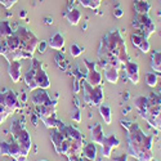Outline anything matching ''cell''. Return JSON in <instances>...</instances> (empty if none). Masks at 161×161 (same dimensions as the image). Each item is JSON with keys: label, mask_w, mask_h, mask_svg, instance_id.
<instances>
[{"label": "cell", "mask_w": 161, "mask_h": 161, "mask_svg": "<svg viewBox=\"0 0 161 161\" xmlns=\"http://www.w3.org/2000/svg\"><path fill=\"white\" fill-rule=\"evenodd\" d=\"M128 138V152L138 161H152V144L153 136H146L144 131L137 123H131L126 130Z\"/></svg>", "instance_id": "cell-1"}, {"label": "cell", "mask_w": 161, "mask_h": 161, "mask_svg": "<svg viewBox=\"0 0 161 161\" xmlns=\"http://www.w3.org/2000/svg\"><path fill=\"white\" fill-rule=\"evenodd\" d=\"M99 49H103L106 52H108L110 54H112L114 57H116L120 63L123 66L130 61L129 56H128V52H126V45L125 42L117 30H112L107 34L102 40H101V44H99Z\"/></svg>", "instance_id": "cell-2"}, {"label": "cell", "mask_w": 161, "mask_h": 161, "mask_svg": "<svg viewBox=\"0 0 161 161\" xmlns=\"http://www.w3.org/2000/svg\"><path fill=\"white\" fill-rule=\"evenodd\" d=\"M14 34L17 35V37L19 40L21 49L26 53H29L30 56H34V52L39 44V39L31 32V30L25 27V26H19V27L14 31Z\"/></svg>", "instance_id": "cell-3"}, {"label": "cell", "mask_w": 161, "mask_h": 161, "mask_svg": "<svg viewBox=\"0 0 161 161\" xmlns=\"http://www.w3.org/2000/svg\"><path fill=\"white\" fill-rule=\"evenodd\" d=\"M10 133H12V138L19 144V147L22 148L23 153L26 156H29L30 150H31V146H32L29 131L23 128V125H21L19 121L14 120L13 124H12V126H10Z\"/></svg>", "instance_id": "cell-4"}, {"label": "cell", "mask_w": 161, "mask_h": 161, "mask_svg": "<svg viewBox=\"0 0 161 161\" xmlns=\"http://www.w3.org/2000/svg\"><path fill=\"white\" fill-rule=\"evenodd\" d=\"M0 153L3 156H10L16 161H27V156H26L19 147V144L14 141H2L0 142Z\"/></svg>", "instance_id": "cell-5"}, {"label": "cell", "mask_w": 161, "mask_h": 161, "mask_svg": "<svg viewBox=\"0 0 161 161\" xmlns=\"http://www.w3.org/2000/svg\"><path fill=\"white\" fill-rule=\"evenodd\" d=\"M81 85H83V89H84V101H85V103L92 104V106L102 104V102L104 99V94H103V89H102L101 85L92 86L86 81H83Z\"/></svg>", "instance_id": "cell-6"}, {"label": "cell", "mask_w": 161, "mask_h": 161, "mask_svg": "<svg viewBox=\"0 0 161 161\" xmlns=\"http://www.w3.org/2000/svg\"><path fill=\"white\" fill-rule=\"evenodd\" d=\"M133 27H136L144 37L148 39L156 30V26L152 22V19L148 17V14H137L136 13V18L133 21Z\"/></svg>", "instance_id": "cell-7"}, {"label": "cell", "mask_w": 161, "mask_h": 161, "mask_svg": "<svg viewBox=\"0 0 161 161\" xmlns=\"http://www.w3.org/2000/svg\"><path fill=\"white\" fill-rule=\"evenodd\" d=\"M50 139L53 142V146H54L56 152L58 155H64L66 156L67 151H69V148H70L71 139L67 138L59 129H53V131L50 134Z\"/></svg>", "instance_id": "cell-8"}, {"label": "cell", "mask_w": 161, "mask_h": 161, "mask_svg": "<svg viewBox=\"0 0 161 161\" xmlns=\"http://www.w3.org/2000/svg\"><path fill=\"white\" fill-rule=\"evenodd\" d=\"M31 67H34V70H35V80H36L37 88L48 89L50 86V81H49V77H48L47 72L43 70L40 62L37 59H34L31 63Z\"/></svg>", "instance_id": "cell-9"}, {"label": "cell", "mask_w": 161, "mask_h": 161, "mask_svg": "<svg viewBox=\"0 0 161 161\" xmlns=\"http://www.w3.org/2000/svg\"><path fill=\"white\" fill-rule=\"evenodd\" d=\"M0 103L10 108L13 112H16L17 110L21 108V103L13 90H5L3 93H0Z\"/></svg>", "instance_id": "cell-10"}, {"label": "cell", "mask_w": 161, "mask_h": 161, "mask_svg": "<svg viewBox=\"0 0 161 161\" xmlns=\"http://www.w3.org/2000/svg\"><path fill=\"white\" fill-rule=\"evenodd\" d=\"M31 101L35 106H57V102L53 101L45 92V89L42 88L35 89L34 94L31 96Z\"/></svg>", "instance_id": "cell-11"}, {"label": "cell", "mask_w": 161, "mask_h": 161, "mask_svg": "<svg viewBox=\"0 0 161 161\" xmlns=\"http://www.w3.org/2000/svg\"><path fill=\"white\" fill-rule=\"evenodd\" d=\"M85 66L88 69V74H86V80H85V81L88 84H90L92 86L101 85L102 84V75H101V72H98L96 70V63L89 61V59H85Z\"/></svg>", "instance_id": "cell-12"}, {"label": "cell", "mask_w": 161, "mask_h": 161, "mask_svg": "<svg viewBox=\"0 0 161 161\" xmlns=\"http://www.w3.org/2000/svg\"><path fill=\"white\" fill-rule=\"evenodd\" d=\"M102 156L103 157H111V153L115 148L120 146V141L117 139V137L115 134H111V136H106L103 142H102Z\"/></svg>", "instance_id": "cell-13"}, {"label": "cell", "mask_w": 161, "mask_h": 161, "mask_svg": "<svg viewBox=\"0 0 161 161\" xmlns=\"http://www.w3.org/2000/svg\"><path fill=\"white\" fill-rule=\"evenodd\" d=\"M123 67L126 72V77L134 85L138 84L139 83V66H138V63L134 62V61H128Z\"/></svg>", "instance_id": "cell-14"}, {"label": "cell", "mask_w": 161, "mask_h": 161, "mask_svg": "<svg viewBox=\"0 0 161 161\" xmlns=\"http://www.w3.org/2000/svg\"><path fill=\"white\" fill-rule=\"evenodd\" d=\"M84 139H71L70 143V148L67 151L66 156L67 158H72V157H80L83 156V150H84Z\"/></svg>", "instance_id": "cell-15"}, {"label": "cell", "mask_w": 161, "mask_h": 161, "mask_svg": "<svg viewBox=\"0 0 161 161\" xmlns=\"http://www.w3.org/2000/svg\"><path fill=\"white\" fill-rule=\"evenodd\" d=\"M131 43L134 47H137L141 52L143 53H148L150 49H151V45H150V42H148V39L144 37L143 35L136 32V34H133L131 35Z\"/></svg>", "instance_id": "cell-16"}, {"label": "cell", "mask_w": 161, "mask_h": 161, "mask_svg": "<svg viewBox=\"0 0 161 161\" xmlns=\"http://www.w3.org/2000/svg\"><path fill=\"white\" fill-rule=\"evenodd\" d=\"M21 62L19 61H10L8 64V74L13 83H18L21 79Z\"/></svg>", "instance_id": "cell-17"}, {"label": "cell", "mask_w": 161, "mask_h": 161, "mask_svg": "<svg viewBox=\"0 0 161 161\" xmlns=\"http://www.w3.org/2000/svg\"><path fill=\"white\" fill-rule=\"evenodd\" d=\"M57 129H59L64 136L69 138V139H84V136L81 133H80L76 128H74L72 125H66V124H62L59 128H57Z\"/></svg>", "instance_id": "cell-18"}, {"label": "cell", "mask_w": 161, "mask_h": 161, "mask_svg": "<svg viewBox=\"0 0 161 161\" xmlns=\"http://www.w3.org/2000/svg\"><path fill=\"white\" fill-rule=\"evenodd\" d=\"M104 133H103V130H102V125L99 124V123H97V124H94L92 126V129H90V138H92V142L93 143H96V144H102V142H103V139H104Z\"/></svg>", "instance_id": "cell-19"}, {"label": "cell", "mask_w": 161, "mask_h": 161, "mask_svg": "<svg viewBox=\"0 0 161 161\" xmlns=\"http://www.w3.org/2000/svg\"><path fill=\"white\" fill-rule=\"evenodd\" d=\"M134 106H136V108L138 110L139 115L143 117L144 114L147 112V110H148V106H150V99L148 97H137L136 99H134Z\"/></svg>", "instance_id": "cell-20"}, {"label": "cell", "mask_w": 161, "mask_h": 161, "mask_svg": "<svg viewBox=\"0 0 161 161\" xmlns=\"http://www.w3.org/2000/svg\"><path fill=\"white\" fill-rule=\"evenodd\" d=\"M48 45L52 49H56V50H62L64 47V37L62 34L56 32L49 40H48Z\"/></svg>", "instance_id": "cell-21"}, {"label": "cell", "mask_w": 161, "mask_h": 161, "mask_svg": "<svg viewBox=\"0 0 161 161\" xmlns=\"http://www.w3.org/2000/svg\"><path fill=\"white\" fill-rule=\"evenodd\" d=\"M64 17H66L67 21H69L70 25L76 26V25H79L80 19H81V12H80L79 9H76V8H69V10L66 12Z\"/></svg>", "instance_id": "cell-22"}, {"label": "cell", "mask_w": 161, "mask_h": 161, "mask_svg": "<svg viewBox=\"0 0 161 161\" xmlns=\"http://www.w3.org/2000/svg\"><path fill=\"white\" fill-rule=\"evenodd\" d=\"M103 71H104V77H106L107 81L111 83V84L117 83V80L120 77L119 69H116V67H114V66H110V67H106Z\"/></svg>", "instance_id": "cell-23"}, {"label": "cell", "mask_w": 161, "mask_h": 161, "mask_svg": "<svg viewBox=\"0 0 161 161\" xmlns=\"http://www.w3.org/2000/svg\"><path fill=\"white\" fill-rule=\"evenodd\" d=\"M35 107H36L37 116L42 120L45 117H49L52 115H56V107L57 106H35Z\"/></svg>", "instance_id": "cell-24"}, {"label": "cell", "mask_w": 161, "mask_h": 161, "mask_svg": "<svg viewBox=\"0 0 161 161\" xmlns=\"http://www.w3.org/2000/svg\"><path fill=\"white\" fill-rule=\"evenodd\" d=\"M83 156L90 161H94L97 158V146L96 143H85L84 150H83Z\"/></svg>", "instance_id": "cell-25"}, {"label": "cell", "mask_w": 161, "mask_h": 161, "mask_svg": "<svg viewBox=\"0 0 161 161\" xmlns=\"http://www.w3.org/2000/svg\"><path fill=\"white\" fill-rule=\"evenodd\" d=\"M151 5L147 0H136L134 2V10L137 14H148Z\"/></svg>", "instance_id": "cell-26"}, {"label": "cell", "mask_w": 161, "mask_h": 161, "mask_svg": "<svg viewBox=\"0 0 161 161\" xmlns=\"http://www.w3.org/2000/svg\"><path fill=\"white\" fill-rule=\"evenodd\" d=\"M151 69L156 74H161V50H156L151 56Z\"/></svg>", "instance_id": "cell-27"}, {"label": "cell", "mask_w": 161, "mask_h": 161, "mask_svg": "<svg viewBox=\"0 0 161 161\" xmlns=\"http://www.w3.org/2000/svg\"><path fill=\"white\" fill-rule=\"evenodd\" d=\"M25 83H26V85L29 86L30 90L37 89V84H36V80H35V70H34V67H30L29 71L26 72V75H25Z\"/></svg>", "instance_id": "cell-28"}, {"label": "cell", "mask_w": 161, "mask_h": 161, "mask_svg": "<svg viewBox=\"0 0 161 161\" xmlns=\"http://www.w3.org/2000/svg\"><path fill=\"white\" fill-rule=\"evenodd\" d=\"M99 114L103 119V121L104 124L107 125H110L111 121H112V116H111V108H110V106H107V104H99Z\"/></svg>", "instance_id": "cell-29"}, {"label": "cell", "mask_w": 161, "mask_h": 161, "mask_svg": "<svg viewBox=\"0 0 161 161\" xmlns=\"http://www.w3.org/2000/svg\"><path fill=\"white\" fill-rule=\"evenodd\" d=\"M42 121H43L44 125H45L47 128H49V129H57V128H59V126L63 124L61 120L57 119V115H52V116H49V117H45V119L42 120Z\"/></svg>", "instance_id": "cell-30"}, {"label": "cell", "mask_w": 161, "mask_h": 161, "mask_svg": "<svg viewBox=\"0 0 161 161\" xmlns=\"http://www.w3.org/2000/svg\"><path fill=\"white\" fill-rule=\"evenodd\" d=\"M13 32L10 23L8 21H0V39H7L8 36H10Z\"/></svg>", "instance_id": "cell-31"}, {"label": "cell", "mask_w": 161, "mask_h": 161, "mask_svg": "<svg viewBox=\"0 0 161 161\" xmlns=\"http://www.w3.org/2000/svg\"><path fill=\"white\" fill-rule=\"evenodd\" d=\"M146 84L148 86H151V88L157 86V84H158V75L156 72H147L146 74Z\"/></svg>", "instance_id": "cell-32"}, {"label": "cell", "mask_w": 161, "mask_h": 161, "mask_svg": "<svg viewBox=\"0 0 161 161\" xmlns=\"http://www.w3.org/2000/svg\"><path fill=\"white\" fill-rule=\"evenodd\" d=\"M79 3L85 8H90V9H98L102 0H79Z\"/></svg>", "instance_id": "cell-33"}, {"label": "cell", "mask_w": 161, "mask_h": 161, "mask_svg": "<svg viewBox=\"0 0 161 161\" xmlns=\"http://www.w3.org/2000/svg\"><path fill=\"white\" fill-rule=\"evenodd\" d=\"M12 114H14V112H13L10 108H8V107H5L4 104L0 103V124L4 123V120H5L9 115H12Z\"/></svg>", "instance_id": "cell-34"}, {"label": "cell", "mask_w": 161, "mask_h": 161, "mask_svg": "<svg viewBox=\"0 0 161 161\" xmlns=\"http://www.w3.org/2000/svg\"><path fill=\"white\" fill-rule=\"evenodd\" d=\"M70 53H71L72 57H79V56L83 53V49L80 48L77 44H71V47H70Z\"/></svg>", "instance_id": "cell-35"}, {"label": "cell", "mask_w": 161, "mask_h": 161, "mask_svg": "<svg viewBox=\"0 0 161 161\" xmlns=\"http://www.w3.org/2000/svg\"><path fill=\"white\" fill-rule=\"evenodd\" d=\"M71 119L74 120V121H76V123H80V121H81V112H80L79 107H76V108L72 111V114H71Z\"/></svg>", "instance_id": "cell-36"}, {"label": "cell", "mask_w": 161, "mask_h": 161, "mask_svg": "<svg viewBox=\"0 0 161 161\" xmlns=\"http://www.w3.org/2000/svg\"><path fill=\"white\" fill-rule=\"evenodd\" d=\"M16 3H17V0H0V4L7 9H10Z\"/></svg>", "instance_id": "cell-37"}, {"label": "cell", "mask_w": 161, "mask_h": 161, "mask_svg": "<svg viewBox=\"0 0 161 161\" xmlns=\"http://www.w3.org/2000/svg\"><path fill=\"white\" fill-rule=\"evenodd\" d=\"M114 16L117 17V18H121V17L124 16V10L120 8V7H116L115 10H114Z\"/></svg>", "instance_id": "cell-38"}, {"label": "cell", "mask_w": 161, "mask_h": 161, "mask_svg": "<svg viewBox=\"0 0 161 161\" xmlns=\"http://www.w3.org/2000/svg\"><path fill=\"white\" fill-rule=\"evenodd\" d=\"M152 126H155V128H161V111H160L158 116L155 119V121H153V125H152Z\"/></svg>", "instance_id": "cell-39"}, {"label": "cell", "mask_w": 161, "mask_h": 161, "mask_svg": "<svg viewBox=\"0 0 161 161\" xmlns=\"http://www.w3.org/2000/svg\"><path fill=\"white\" fill-rule=\"evenodd\" d=\"M128 160V155L126 153H123V155H120L117 157H114V161H126Z\"/></svg>", "instance_id": "cell-40"}, {"label": "cell", "mask_w": 161, "mask_h": 161, "mask_svg": "<svg viewBox=\"0 0 161 161\" xmlns=\"http://www.w3.org/2000/svg\"><path fill=\"white\" fill-rule=\"evenodd\" d=\"M47 45H48V43H44V42H43V43H40V42H39V44H37V48H39L40 53H43V52L45 50V47H47Z\"/></svg>", "instance_id": "cell-41"}, {"label": "cell", "mask_w": 161, "mask_h": 161, "mask_svg": "<svg viewBox=\"0 0 161 161\" xmlns=\"http://www.w3.org/2000/svg\"><path fill=\"white\" fill-rule=\"evenodd\" d=\"M120 124H121V126L123 128H125L126 130L130 128V125H131V123L130 121H126V120H121V123H120Z\"/></svg>", "instance_id": "cell-42"}, {"label": "cell", "mask_w": 161, "mask_h": 161, "mask_svg": "<svg viewBox=\"0 0 161 161\" xmlns=\"http://www.w3.org/2000/svg\"><path fill=\"white\" fill-rule=\"evenodd\" d=\"M39 161H47V160H39Z\"/></svg>", "instance_id": "cell-43"}, {"label": "cell", "mask_w": 161, "mask_h": 161, "mask_svg": "<svg viewBox=\"0 0 161 161\" xmlns=\"http://www.w3.org/2000/svg\"><path fill=\"white\" fill-rule=\"evenodd\" d=\"M160 3H161V0H160Z\"/></svg>", "instance_id": "cell-44"}, {"label": "cell", "mask_w": 161, "mask_h": 161, "mask_svg": "<svg viewBox=\"0 0 161 161\" xmlns=\"http://www.w3.org/2000/svg\"><path fill=\"white\" fill-rule=\"evenodd\" d=\"M152 161H153V160H152Z\"/></svg>", "instance_id": "cell-45"}]
</instances>
